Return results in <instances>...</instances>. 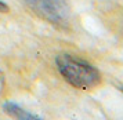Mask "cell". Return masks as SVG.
Wrapping results in <instances>:
<instances>
[{
	"instance_id": "5",
	"label": "cell",
	"mask_w": 123,
	"mask_h": 120,
	"mask_svg": "<svg viewBox=\"0 0 123 120\" xmlns=\"http://www.w3.org/2000/svg\"><path fill=\"white\" fill-rule=\"evenodd\" d=\"M3 88H4V76L0 73V97L3 94Z\"/></svg>"
},
{
	"instance_id": "6",
	"label": "cell",
	"mask_w": 123,
	"mask_h": 120,
	"mask_svg": "<svg viewBox=\"0 0 123 120\" xmlns=\"http://www.w3.org/2000/svg\"><path fill=\"white\" fill-rule=\"evenodd\" d=\"M122 93H123V88H122Z\"/></svg>"
},
{
	"instance_id": "2",
	"label": "cell",
	"mask_w": 123,
	"mask_h": 120,
	"mask_svg": "<svg viewBox=\"0 0 123 120\" xmlns=\"http://www.w3.org/2000/svg\"><path fill=\"white\" fill-rule=\"evenodd\" d=\"M24 1L40 17L46 18L53 24H61L64 19L61 6L58 4L57 0H24Z\"/></svg>"
},
{
	"instance_id": "3",
	"label": "cell",
	"mask_w": 123,
	"mask_h": 120,
	"mask_svg": "<svg viewBox=\"0 0 123 120\" xmlns=\"http://www.w3.org/2000/svg\"><path fill=\"white\" fill-rule=\"evenodd\" d=\"M3 109H4V112L10 117H12V119H15V120H42L40 117L29 113L28 110L22 109L21 106H18L14 102H6V104L3 105Z\"/></svg>"
},
{
	"instance_id": "1",
	"label": "cell",
	"mask_w": 123,
	"mask_h": 120,
	"mask_svg": "<svg viewBox=\"0 0 123 120\" xmlns=\"http://www.w3.org/2000/svg\"><path fill=\"white\" fill-rule=\"evenodd\" d=\"M57 68L71 86L79 90H93L101 83V73L95 66L73 55L57 57Z\"/></svg>"
},
{
	"instance_id": "4",
	"label": "cell",
	"mask_w": 123,
	"mask_h": 120,
	"mask_svg": "<svg viewBox=\"0 0 123 120\" xmlns=\"http://www.w3.org/2000/svg\"><path fill=\"white\" fill-rule=\"evenodd\" d=\"M8 10H10V8H8V6H7L4 1H1V0H0V12H4V14H6V12H8Z\"/></svg>"
}]
</instances>
